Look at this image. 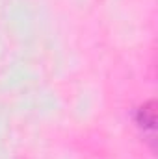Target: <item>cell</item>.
Here are the masks:
<instances>
[{
    "label": "cell",
    "mask_w": 158,
    "mask_h": 159,
    "mask_svg": "<svg viewBox=\"0 0 158 159\" xmlns=\"http://www.w3.org/2000/svg\"><path fill=\"white\" fill-rule=\"evenodd\" d=\"M134 122L141 129L143 139L149 141L151 148L155 150V144H156V102L155 100H149L143 106H140L136 109Z\"/></svg>",
    "instance_id": "6da1fadb"
}]
</instances>
